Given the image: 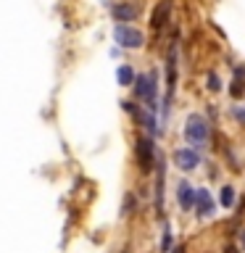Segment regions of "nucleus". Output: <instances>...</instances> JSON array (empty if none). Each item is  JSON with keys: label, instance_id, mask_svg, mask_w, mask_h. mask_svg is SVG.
<instances>
[{"label": "nucleus", "instance_id": "9d476101", "mask_svg": "<svg viewBox=\"0 0 245 253\" xmlns=\"http://www.w3.org/2000/svg\"><path fill=\"white\" fill-rule=\"evenodd\" d=\"M111 13H114V19L116 21H132L134 19V16H137V11H134V5H114V11H111Z\"/></svg>", "mask_w": 245, "mask_h": 253}, {"label": "nucleus", "instance_id": "9b49d317", "mask_svg": "<svg viewBox=\"0 0 245 253\" xmlns=\"http://www.w3.org/2000/svg\"><path fill=\"white\" fill-rule=\"evenodd\" d=\"M116 79H119V84H124V87H129V84H134V71H132V66H119V71H116Z\"/></svg>", "mask_w": 245, "mask_h": 253}, {"label": "nucleus", "instance_id": "f3484780", "mask_svg": "<svg viewBox=\"0 0 245 253\" xmlns=\"http://www.w3.org/2000/svg\"><path fill=\"white\" fill-rule=\"evenodd\" d=\"M232 116H235V119H240V122H245V106H240V108H232Z\"/></svg>", "mask_w": 245, "mask_h": 253}, {"label": "nucleus", "instance_id": "1a4fd4ad", "mask_svg": "<svg viewBox=\"0 0 245 253\" xmlns=\"http://www.w3.org/2000/svg\"><path fill=\"white\" fill-rule=\"evenodd\" d=\"M163 179H166L163 161H158V166H156V211L158 213L163 211Z\"/></svg>", "mask_w": 245, "mask_h": 253}, {"label": "nucleus", "instance_id": "20e7f679", "mask_svg": "<svg viewBox=\"0 0 245 253\" xmlns=\"http://www.w3.org/2000/svg\"><path fill=\"white\" fill-rule=\"evenodd\" d=\"M134 153H137V164H140L142 171H150V169H153V161H156L153 140H150V137H140V140H137V148H134Z\"/></svg>", "mask_w": 245, "mask_h": 253}, {"label": "nucleus", "instance_id": "f03ea898", "mask_svg": "<svg viewBox=\"0 0 245 253\" xmlns=\"http://www.w3.org/2000/svg\"><path fill=\"white\" fill-rule=\"evenodd\" d=\"M185 137L193 148H205L208 145V137H211V129H208V122L203 116H187V124H185Z\"/></svg>", "mask_w": 245, "mask_h": 253}, {"label": "nucleus", "instance_id": "dca6fc26", "mask_svg": "<svg viewBox=\"0 0 245 253\" xmlns=\"http://www.w3.org/2000/svg\"><path fill=\"white\" fill-rule=\"evenodd\" d=\"M132 209H137V201H134V195H126V201H124V211H122V213H132Z\"/></svg>", "mask_w": 245, "mask_h": 253}, {"label": "nucleus", "instance_id": "a211bd4d", "mask_svg": "<svg viewBox=\"0 0 245 253\" xmlns=\"http://www.w3.org/2000/svg\"><path fill=\"white\" fill-rule=\"evenodd\" d=\"M171 253H185V245H177V248H174Z\"/></svg>", "mask_w": 245, "mask_h": 253}, {"label": "nucleus", "instance_id": "f257e3e1", "mask_svg": "<svg viewBox=\"0 0 245 253\" xmlns=\"http://www.w3.org/2000/svg\"><path fill=\"white\" fill-rule=\"evenodd\" d=\"M134 98L145 100L150 114H158L163 106L158 103V74L156 71H145V74H137L134 79Z\"/></svg>", "mask_w": 245, "mask_h": 253}, {"label": "nucleus", "instance_id": "f8f14e48", "mask_svg": "<svg viewBox=\"0 0 245 253\" xmlns=\"http://www.w3.org/2000/svg\"><path fill=\"white\" fill-rule=\"evenodd\" d=\"M235 203V190L232 187H221V206H227V209H229V206H232Z\"/></svg>", "mask_w": 245, "mask_h": 253}, {"label": "nucleus", "instance_id": "423d86ee", "mask_svg": "<svg viewBox=\"0 0 245 253\" xmlns=\"http://www.w3.org/2000/svg\"><path fill=\"white\" fill-rule=\"evenodd\" d=\"M169 16H171V0H161V3L156 5L153 16H150V27L156 32H161L166 27V21H169Z\"/></svg>", "mask_w": 245, "mask_h": 253}, {"label": "nucleus", "instance_id": "6ab92c4d", "mask_svg": "<svg viewBox=\"0 0 245 253\" xmlns=\"http://www.w3.org/2000/svg\"><path fill=\"white\" fill-rule=\"evenodd\" d=\"M243 245H245V237H243Z\"/></svg>", "mask_w": 245, "mask_h": 253}, {"label": "nucleus", "instance_id": "ddd939ff", "mask_svg": "<svg viewBox=\"0 0 245 253\" xmlns=\"http://www.w3.org/2000/svg\"><path fill=\"white\" fill-rule=\"evenodd\" d=\"M161 251H163V253H169V251H171V229H169V227H163V240H161Z\"/></svg>", "mask_w": 245, "mask_h": 253}, {"label": "nucleus", "instance_id": "aec40b11", "mask_svg": "<svg viewBox=\"0 0 245 253\" xmlns=\"http://www.w3.org/2000/svg\"><path fill=\"white\" fill-rule=\"evenodd\" d=\"M124 253H129V251H124Z\"/></svg>", "mask_w": 245, "mask_h": 253}, {"label": "nucleus", "instance_id": "2eb2a0df", "mask_svg": "<svg viewBox=\"0 0 245 253\" xmlns=\"http://www.w3.org/2000/svg\"><path fill=\"white\" fill-rule=\"evenodd\" d=\"M208 90H211V92H219V90H221V79L213 74V71L208 74Z\"/></svg>", "mask_w": 245, "mask_h": 253}, {"label": "nucleus", "instance_id": "0eeeda50", "mask_svg": "<svg viewBox=\"0 0 245 253\" xmlns=\"http://www.w3.org/2000/svg\"><path fill=\"white\" fill-rule=\"evenodd\" d=\"M195 213L198 216H211L213 213V198L205 187H198L195 193Z\"/></svg>", "mask_w": 245, "mask_h": 253}, {"label": "nucleus", "instance_id": "6e6552de", "mask_svg": "<svg viewBox=\"0 0 245 253\" xmlns=\"http://www.w3.org/2000/svg\"><path fill=\"white\" fill-rule=\"evenodd\" d=\"M195 193H198V190H193L187 182H179V185H177V198H179V206L185 211H190L195 206Z\"/></svg>", "mask_w": 245, "mask_h": 253}, {"label": "nucleus", "instance_id": "4468645a", "mask_svg": "<svg viewBox=\"0 0 245 253\" xmlns=\"http://www.w3.org/2000/svg\"><path fill=\"white\" fill-rule=\"evenodd\" d=\"M243 92H245V82L243 79H235L232 82V98H243Z\"/></svg>", "mask_w": 245, "mask_h": 253}, {"label": "nucleus", "instance_id": "39448f33", "mask_svg": "<svg viewBox=\"0 0 245 253\" xmlns=\"http://www.w3.org/2000/svg\"><path fill=\"white\" fill-rule=\"evenodd\" d=\"M174 161H177V169L182 171H193L198 161H201V156H198L195 148H179L177 153H174Z\"/></svg>", "mask_w": 245, "mask_h": 253}, {"label": "nucleus", "instance_id": "7ed1b4c3", "mask_svg": "<svg viewBox=\"0 0 245 253\" xmlns=\"http://www.w3.org/2000/svg\"><path fill=\"white\" fill-rule=\"evenodd\" d=\"M114 40L122 47H142V42H145L142 32L134 29V27H126V24H119V27L114 29Z\"/></svg>", "mask_w": 245, "mask_h": 253}]
</instances>
